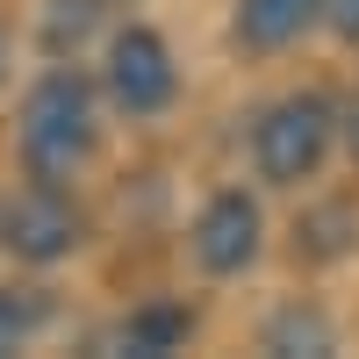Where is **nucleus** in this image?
<instances>
[{
    "label": "nucleus",
    "mask_w": 359,
    "mask_h": 359,
    "mask_svg": "<svg viewBox=\"0 0 359 359\" xmlns=\"http://www.w3.org/2000/svg\"><path fill=\"white\" fill-rule=\"evenodd\" d=\"M86 151H94V86L72 65H57L22 108V158L36 165V180H65Z\"/></svg>",
    "instance_id": "nucleus-1"
},
{
    "label": "nucleus",
    "mask_w": 359,
    "mask_h": 359,
    "mask_svg": "<svg viewBox=\"0 0 359 359\" xmlns=\"http://www.w3.org/2000/svg\"><path fill=\"white\" fill-rule=\"evenodd\" d=\"M331 130H338V115L323 94H287L259 115V130H252V158L259 172L273 180V187H294V180H309L323 165V151H331Z\"/></svg>",
    "instance_id": "nucleus-2"
},
{
    "label": "nucleus",
    "mask_w": 359,
    "mask_h": 359,
    "mask_svg": "<svg viewBox=\"0 0 359 359\" xmlns=\"http://www.w3.org/2000/svg\"><path fill=\"white\" fill-rule=\"evenodd\" d=\"M172 86H180V72H172V50H165L158 29L130 22V29H115V36H108V94H115V108L158 115V108L172 101Z\"/></svg>",
    "instance_id": "nucleus-3"
},
{
    "label": "nucleus",
    "mask_w": 359,
    "mask_h": 359,
    "mask_svg": "<svg viewBox=\"0 0 359 359\" xmlns=\"http://www.w3.org/2000/svg\"><path fill=\"white\" fill-rule=\"evenodd\" d=\"M0 245L29 266H57L72 245H79V208L65 201L43 180V187H29L22 201H8V216H0Z\"/></svg>",
    "instance_id": "nucleus-4"
},
{
    "label": "nucleus",
    "mask_w": 359,
    "mask_h": 359,
    "mask_svg": "<svg viewBox=\"0 0 359 359\" xmlns=\"http://www.w3.org/2000/svg\"><path fill=\"white\" fill-rule=\"evenodd\" d=\"M259 201L252 194H216V201H208L201 208V216H194V259L208 266V273H245V266L259 259Z\"/></svg>",
    "instance_id": "nucleus-5"
},
{
    "label": "nucleus",
    "mask_w": 359,
    "mask_h": 359,
    "mask_svg": "<svg viewBox=\"0 0 359 359\" xmlns=\"http://www.w3.org/2000/svg\"><path fill=\"white\" fill-rule=\"evenodd\" d=\"M323 15V0H237V43L245 50H280Z\"/></svg>",
    "instance_id": "nucleus-6"
},
{
    "label": "nucleus",
    "mask_w": 359,
    "mask_h": 359,
    "mask_svg": "<svg viewBox=\"0 0 359 359\" xmlns=\"http://www.w3.org/2000/svg\"><path fill=\"white\" fill-rule=\"evenodd\" d=\"M101 15H108V0H50V15H43V43L65 57V50H79V43L101 29Z\"/></svg>",
    "instance_id": "nucleus-7"
},
{
    "label": "nucleus",
    "mask_w": 359,
    "mask_h": 359,
    "mask_svg": "<svg viewBox=\"0 0 359 359\" xmlns=\"http://www.w3.org/2000/svg\"><path fill=\"white\" fill-rule=\"evenodd\" d=\"M180 338H187V309H172V302H158V309H144V316H130L123 323V352H172Z\"/></svg>",
    "instance_id": "nucleus-8"
},
{
    "label": "nucleus",
    "mask_w": 359,
    "mask_h": 359,
    "mask_svg": "<svg viewBox=\"0 0 359 359\" xmlns=\"http://www.w3.org/2000/svg\"><path fill=\"white\" fill-rule=\"evenodd\" d=\"M43 323V294H15V287H0V352H15L29 331Z\"/></svg>",
    "instance_id": "nucleus-9"
},
{
    "label": "nucleus",
    "mask_w": 359,
    "mask_h": 359,
    "mask_svg": "<svg viewBox=\"0 0 359 359\" xmlns=\"http://www.w3.org/2000/svg\"><path fill=\"white\" fill-rule=\"evenodd\" d=\"M323 22H331L345 43H359V0H323Z\"/></svg>",
    "instance_id": "nucleus-10"
},
{
    "label": "nucleus",
    "mask_w": 359,
    "mask_h": 359,
    "mask_svg": "<svg viewBox=\"0 0 359 359\" xmlns=\"http://www.w3.org/2000/svg\"><path fill=\"white\" fill-rule=\"evenodd\" d=\"M345 137H352V151H359V108H352V123H345Z\"/></svg>",
    "instance_id": "nucleus-11"
},
{
    "label": "nucleus",
    "mask_w": 359,
    "mask_h": 359,
    "mask_svg": "<svg viewBox=\"0 0 359 359\" xmlns=\"http://www.w3.org/2000/svg\"><path fill=\"white\" fill-rule=\"evenodd\" d=\"M0 72H8V29H0Z\"/></svg>",
    "instance_id": "nucleus-12"
}]
</instances>
